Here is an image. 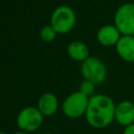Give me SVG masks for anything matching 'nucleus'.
I'll return each mask as SVG.
<instances>
[{
    "label": "nucleus",
    "instance_id": "obj_12",
    "mask_svg": "<svg viewBox=\"0 0 134 134\" xmlns=\"http://www.w3.org/2000/svg\"><path fill=\"white\" fill-rule=\"evenodd\" d=\"M58 32L54 30V28L51 25H45L40 30V38L44 42H51L54 40Z\"/></svg>",
    "mask_w": 134,
    "mask_h": 134
},
{
    "label": "nucleus",
    "instance_id": "obj_5",
    "mask_svg": "<svg viewBox=\"0 0 134 134\" xmlns=\"http://www.w3.org/2000/svg\"><path fill=\"white\" fill-rule=\"evenodd\" d=\"M114 25L122 36H134V4L120 5L114 15Z\"/></svg>",
    "mask_w": 134,
    "mask_h": 134
},
{
    "label": "nucleus",
    "instance_id": "obj_10",
    "mask_svg": "<svg viewBox=\"0 0 134 134\" xmlns=\"http://www.w3.org/2000/svg\"><path fill=\"white\" fill-rule=\"evenodd\" d=\"M37 108L43 114V116H51L59 108L58 97L51 92H46L40 96Z\"/></svg>",
    "mask_w": 134,
    "mask_h": 134
},
{
    "label": "nucleus",
    "instance_id": "obj_2",
    "mask_svg": "<svg viewBox=\"0 0 134 134\" xmlns=\"http://www.w3.org/2000/svg\"><path fill=\"white\" fill-rule=\"evenodd\" d=\"M76 17L74 10L68 5L58 6L50 18V25L58 34H67L75 25Z\"/></svg>",
    "mask_w": 134,
    "mask_h": 134
},
{
    "label": "nucleus",
    "instance_id": "obj_14",
    "mask_svg": "<svg viewBox=\"0 0 134 134\" xmlns=\"http://www.w3.org/2000/svg\"><path fill=\"white\" fill-rule=\"evenodd\" d=\"M122 134H134V124L126 127L122 131Z\"/></svg>",
    "mask_w": 134,
    "mask_h": 134
},
{
    "label": "nucleus",
    "instance_id": "obj_6",
    "mask_svg": "<svg viewBox=\"0 0 134 134\" xmlns=\"http://www.w3.org/2000/svg\"><path fill=\"white\" fill-rule=\"evenodd\" d=\"M43 114L36 107H25L17 115V126L21 131L35 132L43 124Z\"/></svg>",
    "mask_w": 134,
    "mask_h": 134
},
{
    "label": "nucleus",
    "instance_id": "obj_16",
    "mask_svg": "<svg viewBox=\"0 0 134 134\" xmlns=\"http://www.w3.org/2000/svg\"><path fill=\"white\" fill-rule=\"evenodd\" d=\"M0 134H8V133H6V132H3V131H0Z\"/></svg>",
    "mask_w": 134,
    "mask_h": 134
},
{
    "label": "nucleus",
    "instance_id": "obj_7",
    "mask_svg": "<svg viewBox=\"0 0 134 134\" xmlns=\"http://www.w3.org/2000/svg\"><path fill=\"white\" fill-rule=\"evenodd\" d=\"M114 120L124 128L134 124V104L130 100H121L115 106Z\"/></svg>",
    "mask_w": 134,
    "mask_h": 134
},
{
    "label": "nucleus",
    "instance_id": "obj_11",
    "mask_svg": "<svg viewBox=\"0 0 134 134\" xmlns=\"http://www.w3.org/2000/svg\"><path fill=\"white\" fill-rule=\"evenodd\" d=\"M67 53L72 60L83 63L89 58V48L82 41H73L68 45Z\"/></svg>",
    "mask_w": 134,
    "mask_h": 134
},
{
    "label": "nucleus",
    "instance_id": "obj_8",
    "mask_svg": "<svg viewBox=\"0 0 134 134\" xmlns=\"http://www.w3.org/2000/svg\"><path fill=\"white\" fill-rule=\"evenodd\" d=\"M120 32L119 30L116 28L115 25H104L102 26L96 34V39L98 41L99 44L104 45V46H113L116 45L117 42L120 39Z\"/></svg>",
    "mask_w": 134,
    "mask_h": 134
},
{
    "label": "nucleus",
    "instance_id": "obj_3",
    "mask_svg": "<svg viewBox=\"0 0 134 134\" xmlns=\"http://www.w3.org/2000/svg\"><path fill=\"white\" fill-rule=\"evenodd\" d=\"M88 96L80 91L70 93L62 104V111L65 116L69 118H79L86 114L88 103Z\"/></svg>",
    "mask_w": 134,
    "mask_h": 134
},
{
    "label": "nucleus",
    "instance_id": "obj_15",
    "mask_svg": "<svg viewBox=\"0 0 134 134\" xmlns=\"http://www.w3.org/2000/svg\"><path fill=\"white\" fill-rule=\"evenodd\" d=\"M15 134H28V133H27V132H24V131H21V130H20V131L16 132Z\"/></svg>",
    "mask_w": 134,
    "mask_h": 134
},
{
    "label": "nucleus",
    "instance_id": "obj_4",
    "mask_svg": "<svg viewBox=\"0 0 134 134\" xmlns=\"http://www.w3.org/2000/svg\"><path fill=\"white\" fill-rule=\"evenodd\" d=\"M81 73L84 80L90 81L95 85H99L105 82L107 77V68L96 57H89L82 63Z\"/></svg>",
    "mask_w": 134,
    "mask_h": 134
},
{
    "label": "nucleus",
    "instance_id": "obj_9",
    "mask_svg": "<svg viewBox=\"0 0 134 134\" xmlns=\"http://www.w3.org/2000/svg\"><path fill=\"white\" fill-rule=\"evenodd\" d=\"M118 55L126 62H134V36H121L115 45Z\"/></svg>",
    "mask_w": 134,
    "mask_h": 134
},
{
    "label": "nucleus",
    "instance_id": "obj_13",
    "mask_svg": "<svg viewBox=\"0 0 134 134\" xmlns=\"http://www.w3.org/2000/svg\"><path fill=\"white\" fill-rule=\"evenodd\" d=\"M80 92H82L83 94H85L88 97H91L92 95H94V91H95V84H93L90 81H86L84 80L81 85H80Z\"/></svg>",
    "mask_w": 134,
    "mask_h": 134
},
{
    "label": "nucleus",
    "instance_id": "obj_1",
    "mask_svg": "<svg viewBox=\"0 0 134 134\" xmlns=\"http://www.w3.org/2000/svg\"><path fill=\"white\" fill-rule=\"evenodd\" d=\"M115 104L105 94H94L89 98L85 114L87 122L95 129H103L112 124L115 116Z\"/></svg>",
    "mask_w": 134,
    "mask_h": 134
}]
</instances>
